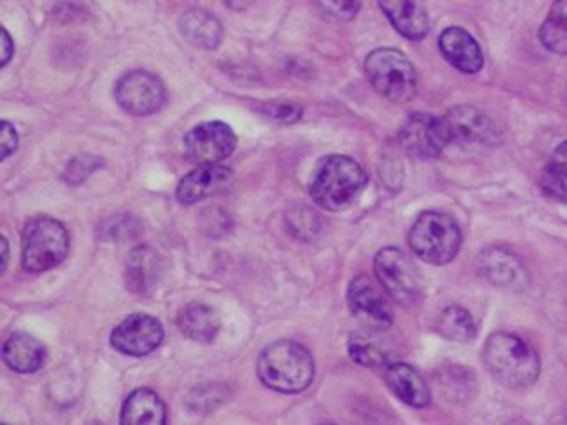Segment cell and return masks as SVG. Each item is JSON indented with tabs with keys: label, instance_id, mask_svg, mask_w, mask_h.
Returning <instances> with one entry per match:
<instances>
[{
	"label": "cell",
	"instance_id": "6da1fadb",
	"mask_svg": "<svg viewBox=\"0 0 567 425\" xmlns=\"http://www.w3.org/2000/svg\"><path fill=\"white\" fill-rule=\"evenodd\" d=\"M315 359L306 345L277 341L257 360V376L262 385L280 394H300L315 380Z\"/></svg>",
	"mask_w": 567,
	"mask_h": 425
},
{
	"label": "cell",
	"instance_id": "7a4b0ae2",
	"mask_svg": "<svg viewBox=\"0 0 567 425\" xmlns=\"http://www.w3.org/2000/svg\"><path fill=\"white\" fill-rule=\"evenodd\" d=\"M365 183L368 174L359 162L350 156L330 155L319 162L310 177V197L319 208L341 211L359 197Z\"/></svg>",
	"mask_w": 567,
	"mask_h": 425
},
{
	"label": "cell",
	"instance_id": "3957f363",
	"mask_svg": "<svg viewBox=\"0 0 567 425\" xmlns=\"http://www.w3.org/2000/svg\"><path fill=\"white\" fill-rule=\"evenodd\" d=\"M483 359L493 377L509 388H525L539 377V356L528 342L513 333L489 336Z\"/></svg>",
	"mask_w": 567,
	"mask_h": 425
},
{
	"label": "cell",
	"instance_id": "277c9868",
	"mask_svg": "<svg viewBox=\"0 0 567 425\" xmlns=\"http://www.w3.org/2000/svg\"><path fill=\"white\" fill-rule=\"evenodd\" d=\"M408 241L413 253L427 265H447L460 252V226L449 215L425 211L413 224Z\"/></svg>",
	"mask_w": 567,
	"mask_h": 425
},
{
	"label": "cell",
	"instance_id": "5b68a950",
	"mask_svg": "<svg viewBox=\"0 0 567 425\" xmlns=\"http://www.w3.org/2000/svg\"><path fill=\"white\" fill-rule=\"evenodd\" d=\"M70 252V235L61 221L38 217L22 235V266L29 273H43L61 265Z\"/></svg>",
	"mask_w": 567,
	"mask_h": 425
},
{
	"label": "cell",
	"instance_id": "8992f818",
	"mask_svg": "<svg viewBox=\"0 0 567 425\" xmlns=\"http://www.w3.org/2000/svg\"><path fill=\"white\" fill-rule=\"evenodd\" d=\"M365 75L374 91L390 102L406 103L415 96V68L399 50L378 49L369 53Z\"/></svg>",
	"mask_w": 567,
	"mask_h": 425
},
{
	"label": "cell",
	"instance_id": "52a82bcc",
	"mask_svg": "<svg viewBox=\"0 0 567 425\" xmlns=\"http://www.w3.org/2000/svg\"><path fill=\"white\" fill-rule=\"evenodd\" d=\"M378 282L399 305L410 307L421 294V277L399 248H383L374 257Z\"/></svg>",
	"mask_w": 567,
	"mask_h": 425
},
{
	"label": "cell",
	"instance_id": "ba28073f",
	"mask_svg": "<svg viewBox=\"0 0 567 425\" xmlns=\"http://www.w3.org/2000/svg\"><path fill=\"white\" fill-rule=\"evenodd\" d=\"M114 96L126 114L146 117L164 106L167 94L158 76L150 71L135 70L121 76L115 84Z\"/></svg>",
	"mask_w": 567,
	"mask_h": 425
},
{
	"label": "cell",
	"instance_id": "9c48e42d",
	"mask_svg": "<svg viewBox=\"0 0 567 425\" xmlns=\"http://www.w3.org/2000/svg\"><path fill=\"white\" fill-rule=\"evenodd\" d=\"M235 132L221 121L197 124L183 138L186 158L197 165H218L236 149Z\"/></svg>",
	"mask_w": 567,
	"mask_h": 425
},
{
	"label": "cell",
	"instance_id": "30bf717a",
	"mask_svg": "<svg viewBox=\"0 0 567 425\" xmlns=\"http://www.w3.org/2000/svg\"><path fill=\"white\" fill-rule=\"evenodd\" d=\"M447 129L449 144L465 147H489L501 141L498 129L493 121L474 106H454L442 115Z\"/></svg>",
	"mask_w": 567,
	"mask_h": 425
},
{
	"label": "cell",
	"instance_id": "8fae6325",
	"mask_svg": "<svg viewBox=\"0 0 567 425\" xmlns=\"http://www.w3.org/2000/svg\"><path fill=\"white\" fill-rule=\"evenodd\" d=\"M399 142L415 158H436L449 146L447 129L442 117L415 112L399 129Z\"/></svg>",
	"mask_w": 567,
	"mask_h": 425
},
{
	"label": "cell",
	"instance_id": "7c38bea8",
	"mask_svg": "<svg viewBox=\"0 0 567 425\" xmlns=\"http://www.w3.org/2000/svg\"><path fill=\"white\" fill-rule=\"evenodd\" d=\"M348 305L351 314L372 332H385L394 323L389 301L365 274H359L351 280Z\"/></svg>",
	"mask_w": 567,
	"mask_h": 425
},
{
	"label": "cell",
	"instance_id": "4fadbf2b",
	"mask_svg": "<svg viewBox=\"0 0 567 425\" xmlns=\"http://www.w3.org/2000/svg\"><path fill=\"white\" fill-rule=\"evenodd\" d=\"M164 341V326L158 319L147 314H133L121 321L111 335L115 351L128 356H147L158 350Z\"/></svg>",
	"mask_w": 567,
	"mask_h": 425
},
{
	"label": "cell",
	"instance_id": "5bb4252c",
	"mask_svg": "<svg viewBox=\"0 0 567 425\" xmlns=\"http://www.w3.org/2000/svg\"><path fill=\"white\" fill-rule=\"evenodd\" d=\"M233 179L230 168L218 165H199L186 174L177 185L176 197L182 204H197L224 190Z\"/></svg>",
	"mask_w": 567,
	"mask_h": 425
},
{
	"label": "cell",
	"instance_id": "9a60e30c",
	"mask_svg": "<svg viewBox=\"0 0 567 425\" xmlns=\"http://www.w3.org/2000/svg\"><path fill=\"white\" fill-rule=\"evenodd\" d=\"M440 50L443 58L451 62L461 73L474 75L483 70L484 55L474 35L465 31L463 27H449L440 35Z\"/></svg>",
	"mask_w": 567,
	"mask_h": 425
},
{
	"label": "cell",
	"instance_id": "2e32d148",
	"mask_svg": "<svg viewBox=\"0 0 567 425\" xmlns=\"http://www.w3.org/2000/svg\"><path fill=\"white\" fill-rule=\"evenodd\" d=\"M385 383L399 401L412 407H425L431 403L430 385L424 376L408 363H389Z\"/></svg>",
	"mask_w": 567,
	"mask_h": 425
},
{
	"label": "cell",
	"instance_id": "e0dca14e",
	"mask_svg": "<svg viewBox=\"0 0 567 425\" xmlns=\"http://www.w3.org/2000/svg\"><path fill=\"white\" fill-rule=\"evenodd\" d=\"M378 4L395 31L406 40H424L430 32L427 14L416 0H378Z\"/></svg>",
	"mask_w": 567,
	"mask_h": 425
},
{
	"label": "cell",
	"instance_id": "ac0fdd59",
	"mask_svg": "<svg viewBox=\"0 0 567 425\" xmlns=\"http://www.w3.org/2000/svg\"><path fill=\"white\" fill-rule=\"evenodd\" d=\"M481 271L487 280L502 288L522 289L527 286V273L518 257L507 252L504 248H487L481 253Z\"/></svg>",
	"mask_w": 567,
	"mask_h": 425
},
{
	"label": "cell",
	"instance_id": "d6986e66",
	"mask_svg": "<svg viewBox=\"0 0 567 425\" xmlns=\"http://www.w3.org/2000/svg\"><path fill=\"white\" fill-rule=\"evenodd\" d=\"M2 359L11 371L32 374L43 367L47 350L29 333H13L2 345Z\"/></svg>",
	"mask_w": 567,
	"mask_h": 425
},
{
	"label": "cell",
	"instance_id": "ffe728a7",
	"mask_svg": "<svg viewBox=\"0 0 567 425\" xmlns=\"http://www.w3.org/2000/svg\"><path fill=\"white\" fill-rule=\"evenodd\" d=\"M167 422V407L159 395L150 388H138L126 397L121 412V424L162 425Z\"/></svg>",
	"mask_w": 567,
	"mask_h": 425
},
{
	"label": "cell",
	"instance_id": "44dd1931",
	"mask_svg": "<svg viewBox=\"0 0 567 425\" xmlns=\"http://www.w3.org/2000/svg\"><path fill=\"white\" fill-rule=\"evenodd\" d=\"M177 326L183 335L195 342H212L220 332V318L217 310L204 303H190L177 314Z\"/></svg>",
	"mask_w": 567,
	"mask_h": 425
},
{
	"label": "cell",
	"instance_id": "7402d4cb",
	"mask_svg": "<svg viewBox=\"0 0 567 425\" xmlns=\"http://www.w3.org/2000/svg\"><path fill=\"white\" fill-rule=\"evenodd\" d=\"M159 274V259L150 247H138L130 253L126 262V288L135 294H146L155 288Z\"/></svg>",
	"mask_w": 567,
	"mask_h": 425
},
{
	"label": "cell",
	"instance_id": "603a6c76",
	"mask_svg": "<svg viewBox=\"0 0 567 425\" xmlns=\"http://www.w3.org/2000/svg\"><path fill=\"white\" fill-rule=\"evenodd\" d=\"M179 29L186 40L200 49H217L221 41V25L217 18L203 9H192L183 14Z\"/></svg>",
	"mask_w": 567,
	"mask_h": 425
},
{
	"label": "cell",
	"instance_id": "cb8c5ba5",
	"mask_svg": "<svg viewBox=\"0 0 567 425\" xmlns=\"http://www.w3.org/2000/svg\"><path fill=\"white\" fill-rule=\"evenodd\" d=\"M377 333L380 332H372L365 328L363 332L353 333L348 342L351 359L363 367H383L389 362V351L385 350L383 342L377 339Z\"/></svg>",
	"mask_w": 567,
	"mask_h": 425
},
{
	"label": "cell",
	"instance_id": "d4e9b609",
	"mask_svg": "<svg viewBox=\"0 0 567 425\" xmlns=\"http://www.w3.org/2000/svg\"><path fill=\"white\" fill-rule=\"evenodd\" d=\"M539 40L549 52L567 55V0H555L540 25Z\"/></svg>",
	"mask_w": 567,
	"mask_h": 425
},
{
	"label": "cell",
	"instance_id": "484cf974",
	"mask_svg": "<svg viewBox=\"0 0 567 425\" xmlns=\"http://www.w3.org/2000/svg\"><path fill=\"white\" fill-rule=\"evenodd\" d=\"M439 332L452 342L474 341L477 326L468 310L463 307H447L439 318Z\"/></svg>",
	"mask_w": 567,
	"mask_h": 425
},
{
	"label": "cell",
	"instance_id": "4316f807",
	"mask_svg": "<svg viewBox=\"0 0 567 425\" xmlns=\"http://www.w3.org/2000/svg\"><path fill=\"white\" fill-rule=\"evenodd\" d=\"M545 182L549 190L557 195H567V141H564L549 158Z\"/></svg>",
	"mask_w": 567,
	"mask_h": 425
},
{
	"label": "cell",
	"instance_id": "83f0119b",
	"mask_svg": "<svg viewBox=\"0 0 567 425\" xmlns=\"http://www.w3.org/2000/svg\"><path fill=\"white\" fill-rule=\"evenodd\" d=\"M315 2L327 17L339 22H350L360 11V0H315Z\"/></svg>",
	"mask_w": 567,
	"mask_h": 425
},
{
	"label": "cell",
	"instance_id": "f1b7e54d",
	"mask_svg": "<svg viewBox=\"0 0 567 425\" xmlns=\"http://www.w3.org/2000/svg\"><path fill=\"white\" fill-rule=\"evenodd\" d=\"M262 114L270 117L275 123L292 124L301 120L303 108L297 102H270L262 106Z\"/></svg>",
	"mask_w": 567,
	"mask_h": 425
},
{
	"label": "cell",
	"instance_id": "f546056e",
	"mask_svg": "<svg viewBox=\"0 0 567 425\" xmlns=\"http://www.w3.org/2000/svg\"><path fill=\"white\" fill-rule=\"evenodd\" d=\"M100 165H102V162L94 158V156H79V158L73 159V162L68 165L64 177H66L70 183H82L84 179H87L89 174H93Z\"/></svg>",
	"mask_w": 567,
	"mask_h": 425
},
{
	"label": "cell",
	"instance_id": "4dcf8cb0",
	"mask_svg": "<svg viewBox=\"0 0 567 425\" xmlns=\"http://www.w3.org/2000/svg\"><path fill=\"white\" fill-rule=\"evenodd\" d=\"M0 146H2V155H0L2 159L9 158L18 149V133L9 121H2L0 126Z\"/></svg>",
	"mask_w": 567,
	"mask_h": 425
},
{
	"label": "cell",
	"instance_id": "1f68e13d",
	"mask_svg": "<svg viewBox=\"0 0 567 425\" xmlns=\"http://www.w3.org/2000/svg\"><path fill=\"white\" fill-rule=\"evenodd\" d=\"M14 46L11 41V35L6 29H2V59H0V66H8L9 59L13 58Z\"/></svg>",
	"mask_w": 567,
	"mask_h": 425
},
{
	"label": "cell",
	"instance_id": "d6a6232c",
	"mask_svg": "<svg viewBox=\"0 0 567 425\" xmlns=\"http://www.w3.org/2000/svg\"><path fill=\"white\" fill-rule=\"evenodd\" d=\"M252 0H226V4H229L230 8L235 9H244L247 8L248 4H250Z\"/></svg>",
	"mask_w": 567,
	"mask_h": 425
},
{
	"label": "cell",
	"instance_id": "836d02e7",
	"mask_svg": "<svg viewBox=\"0 0 567 425\" xmlns=\"http://www.w3.org/2000/svg\"><path fill=\"white\" fill-rule=\"evenodd\" d=\"M2 247H4V253H2V259H4V266H2V268H4V270H6V266H8V259H9L8 239L2 238Z\"/></svg>",
	"mask_w": 567,
	"mask_h": 425
}]
</instances>
